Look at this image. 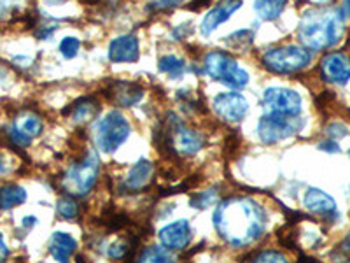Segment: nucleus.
Listing matches in <instances>:
<instances>
[{"label":"nucleus","instance_id":"obj_20","mask_svg":"<svg viewBox=\"0 0 350 263\" xmlns=\"http://www.w3.org/2000/svg\"><path fill=\"white\" fill-rule=\"evenodd\" d=\"M289 0H254V11L262 21H273L280 16Z\"/></svg>","mask_w":350,"mask_h":263},{"label":"nucleus","instance_id":"obj_5","mask_svg":"<svg viewBox=\"0 0 350 263\" xmlns=\"http://www.w3.org/2000/svg\"><path fill=\"white\" fill-rule=\"evenodd\" d=\"M262 65L275 74H295L303 71L306 65L312 62L310 51L305 46H280V48H271L262 55Z\"/></svg>","mask_w":350,"mask_h":263},{"label":"nucleus","instance_id":"obj_35","mask_svg":"<svg viewBox=\"0 0 350 263\" xmlns=\"http://www.w3.org/2000/svg\"><path fill=\"white\" fill-rule=\"evenodd\" d=\"M36 223H37V219L33 218V216H27V218L23 219V225H27V227H33Z\"/></svg>","mask_w":350,"mask_h":263},{"label":"nucleus","instance_id":"obj_12","mask_svg":"<svg viewBox=\"0 0 350 263\" xmlns=\"http://www.w3.org/2000/svg\"><path fill=\"white\" fill-rule=\"evenodd\" d=\"M193 239V228L186 219H179L159 230V242L168 251H183Z\"/></svg>","mask_w":350,"mask_h":263},{"label":"nucleus","instance_id":"obj_28","mask_svg":"<svg viewBox=\"0 0 350 263\" xmlns=\"http://www.w3.org/2000/svg\"><path fill=\"white\" fill-rule=\"evenodd\" d=\"M214 200H215V193L212 192V190H208V192L196 193V195L191 199V205L193 208L205 209V208H208V205H211Z\"/></svg>","mask_w":350,"mask_h":263},{"label":"nucleus","instance_id":"obj_33","mask_svg":"<svg viewBox=\"0 0 350 263\" xmlns=\"http://www.w3.org/2000/svg\"><path fill=\"white\" fill-rule=\"evenodd\" d=\"M8 256H9V247H8V244H5L4 237L0 236V262L8 258Z\"/></svg>","mask_w":350,"mask_h":263},{"label":"nucleus","instance_id":"obj_19","mask_svg":"<svg viewBox=\"0 0 350 263\" xmlns=\"http://www.w3.org/2000/svg\"><path fill=\"white\" fill-rule=\"evenodd\" d=\"M112 99L116 100V104H120L121 108H131V105L139 104L140 99H142L144 92L139 84L133 83H116L112 88Z\"/></svg>","mask_w":350,"mask_h":263},{"label":"nucleus","instance_id":"obj_26","mask_svg":"<svg viewBox=\"0 0 350 263\" xmlns=\"http://www.w3.org/2000/svg\"><path fill=\"white\" fill-rule=\"evenodd\" d=\"M56 209H58V214L65 219H76L77 214H79L76 200L72 199V197H64V199L58 200Z\"/></svg>","mask_w":350,"mask_h":263},{"label":"nucleus","instance_id":"obj_36","mask_svg":"<svg viewBox=\"0 0 350 263\" xmlns=\"http://www.w3.org/2000/svg\"><path fill=\"white\" fill-rule=\"evenodd\" d=\"M4 171H5V162H4V158L0 156V174H2Z\"/></svg>","mask_w":350,"mask_h":263},{"label":"nucleus","instance_id":"obj_31","mask_svg":"<svg viewBox=\"0 0 350 263\" xmlns=\"http://www.w3.org/2000/svg\"><path fill=\"white\" fill-rule=\"evenodd\" d=\"M183 2L184 0H158L156 2V9H174L183 4Z\"/></svg>","mask_w":350,"mask_h":263},{"label":"nucleus","instance_id":"obj_3","mask_svg":"<svg viewBox=\"0 0 350 263\" xmlns=\"http://www.w3.org/2000/svg\"><path fill=\"white\" fill-rule=\"evenodd\" d=\"M203 71L207 72V76L219 83L226 84L230 88L247 86L249 83V72L243 71L233 56L226 51H211L205 55L203 60Z\"/></svg>","mask_w":350,"mask_h":263},{"label":"nucleus","instance_id":"obj_23","mask_svg":"<svg viewBox=\"0 0 350 263\" xmlns=\"http://www.w3.org/2000/svg\"><path fill=\"white\" fill-rule=\"evenodd\" d=\"M184 68H186V65L177 56L165 55L163 58H159V71L165 72V74H170L172 77L183 76Z\"/></svg>","mask_w":350,"mask_h":263},{"label":"nucleus","instance_id":"obj_37","mask_svg":"<svg viewBox=\"0 0 350 263\" xmlns=\"http://www.w3.org/2000/svg\"><path fill=\"white\" fill-rule=\"evenodd\" d=\"M349 156H350V149H349Z\"/></svg>","mask_w":350,"mask_h":263},{"label":"nucleus","instance_id":"obj_6","mask_svg":"<svg viewBox=\"0 0 350 263\" xmlns=\"http://www.w3.org/2000/svg\"><path fill=\"white\" fill-rule=\"evenodd\" d=\"M161 137H163V148L180 156L196 155L203 146V139L200 137V134L187 128L174 114L168 116Z\"/></svg>","mask_w":350,"mask_h":263},{"label":"nucleus","instance_id":"obj_30","mask_svg":"<svg viewBox=\"0 0 350 263\" xmlns=\"http://www.w3.org/2000/svg\"><path fill=\"white\" fill-rule=\"evenodd\" d=\"M326 134L329 136V139H333V140L342 139V137H345L347 134H349V128L342 123H331L329 127H327Z\"/></svg>","mask_w":350,"mask_h":263},{"label":"nucleus","instance_id":"obj_10","mask_svg":"<svg viewBox=\"0 0 350 263\" xmlns=\"http://www.w3.org/2000/svg\"><path fill=\"white\" fill-rule=\"evenodd\" d=\"M212 108L226 123H240L249 112V102L240 93H219L212 102Z\"/></svg>","mask_w":350,"mask_h":263},{"label":"nucleus","instance_id":"obj_4","mask_svg":"<svg viewBox=\"0 0 350 263\" xmlns=\"http://www.w3.org/2000/svg\"><path fill=\"white\" fill-rule=\"evenodd\" d=\"M130 136V123L120 111H111L102 116L93 127V139L102 153H114Z\"/></svg>","mask_w":350,"mask_h":263},{"label":"nucleus","instance_id":"obj_18","mask_svg":"<svg viewBox=\"0 0 350 263\" xmlns=\"http://www.w3.org/2000/svg\"><path fill=\"white\" fill-rule=\"evenodd\" d=\"M76 239L68 234H64V231H55L51 240H49V253L56 262H68V258L76 253Z\"/></svg>","mask_w":350,"mask_h":263},{"label":"nucleus","instance_id":"obj_8","mask_svg":"<svg viewBox=\"0 0 350 263\" xmlns=\"http://www.w3.org/2000/svg\"><path fill=\"white\" fill-rule=\"evenodd\" d=\"M98 175V158L93 153H88L86 158L79 164L72 165L64 175L65 192L72 197H84L93 188Z\"/></svg>","mask_w":350,"mask_h":263},{"label":"nucleus","instance_id":"obj_21","mask_svg":"<svg viewBox=\"0 0 350 263\" xmlns=\"http://www.w3.org/2000/svg\"><path fill=\"white\" fill-rule=\"evenodd\" d=\"M27 200V192L25 188L18 184H8V186L0 188V209L8 211V209L16 208Z\"/></svg>","mask_w":350,"mask_h":263},{"label":"nucleus","instance_id":"obj_22","mask_svg":"<svg viewBox=\"0 0 350 263\" xmlns=\"http://www.w3.org/2000/svg\"><path fill=\"white\" fill-rule=\"evenodd\" d=\"M72 120L76 123H86V121L93 120L98 111V105L93 99H81L76 105H72Z\"/></svg>","mask_w":350,"mask_h":263},{"label":"nucleus","instance_id":"obj_9","mask_svg":"<svg viewBox=\"0 0 350 263\" xmlns=\"http://www.w3.org/2000/svg\"><path fill=\"white\" fill-rule=\"evenodd\" d=\"M262 105L267 112H273V114L299 116L301 97L295 90H287V88H267L262 93Z\"/></svg>","mask_w":350,"mask_h":263},{"label":"nucleus","instance_id":"obj_27","mask_svg":"<svg viewBox=\"0 0 350 263\" xmlns=\"http://www.w3.org/2000/svg\"><path fill=\"white\" fill-rule=\"evenodd\" d=\"M81 49V40L77 37H65L60 42V53L65 56V58H74V56L79 53Z\"/></svg>","mask_w":350,"mask_h":263},{"label":"nucleus","instance_id":"obj_25","mask_svg":"<svg viewBox=\"0 0 350 263\" xmlns=\"http://www.w3.org/2000/svg\"><path fill=\"white\" fill-rule=\"evenodd\" d=\"M140 262H172V255L168 253V249L158 246L146 247L139 256Z\"/></svg>","mask_w":350,"mask_h":263},{"label":"nucleus","instance_id":"obj_1","mask_svg":"<svg viewBox=\"0 0 350 263\" xmlns=\"http://www.w3.org/2000/svg\"><path fill=\"white\" fill-rule=\"evenodd\" d=\"M217 234L233 247L254 244L267 227V214L258 202L247 197H231L219 203L214 212Z\"/></svg>","mask_w":350,"mask_h":263},{"label":"nucleus","instance_id":"obj_17","mask_svg":"<svg viewBox=\"0 0 350 263\" xmlns=\"http://www.w3.org/2000/svg\"><path fill=\"white\" fill-rule=\"evenodd\" d=\"M152 171H154V168H152V164L149 160H139V162L130 168V172H128L126 179H124V188H126V190H131V192L144 190V188L149 184V181H151Z\"/></svg>","mask_w":350,"mask_h":263},{"label":"nucleus","instance_id":"obj_15","mask_svg":"<svg viewBox=\"0 0 350 263\" xmlns=\"http://www.w3.org/2000/svg\"><path fill=\"white\" fill-rule=\"evenodd\" d=\"M109 60L114 64H131L139 60V39L133 34L116 37L109 44Z\"/></svg>","mask_w":350,"mask_h":263},{"label":"nucleus","instance_id":"obj_11","mask_svg":"<svg viewBox=\"0 0 350 263\" xmlns=\"http://www.w3.org/2000/svg\"><path fill=\"white\" fill-rule=\"evenodd\" d=\"M42 132V120L36 112L25 111L12 123L9 130V139L18 148H27L28 144L32 142L33 137H37Z\"/></svg>","mask_w":350,"mask_h":263},{"label":"nucleus","instance_id":"obj_13","mask_svg":"<svg viewBox=\"0 0 350 263\" xmlns=\"http://www.w3.org/2000/svg\"><path fill=\"white\" fill-rule=\"evenodd\" d=\"M321 76L331 84H347L350 79V58L343 53H327L321 60Z\"/></svg>","mask_w":350,"mask_h":263},{"label":"nucleus","instance_id":"obj_29","mask_svg":"<svg viewBox=\"0 0 350 263\" xmlns=\"http://www.w3.org/2000/svg\"><path fill=\"white\" fill-rule=\"evenodd\" d=\"M254 262H286V256L279 251H262L254 256Z\"/></svg>","mask_w":350,"mask_h":263},{"label":"nucleus","instance_id":"obj_34","mask_svg":"<svg viewBox=\"0 0 350 263\" xmlns=\"http://www.w3.org/2000/svg\"><path fill=\"white\" fill-rule=\"evenodd\" d=\"M343 14H345V18H350V0H343Z\"/></svg>","mask_w":350,"mask_h":263},{"label":"nucleus","instance_id":"obj_2","mask_svg":"<svg viewBox=\"0 0 350 263\" xmlns=\"http://www.w3.org/2000/svg\"><path fill=\"white\" fill-rule=\"evenodd\" d=\"M345 14L338 8L308 9L301 16L298 37L306 49L324 51L338 42L345 30Z\"/></svg>","mask_w":350,"mask_h":263},{"label":"nucleus","instance_id":"obj_32","mask_svg":"<svg viewBox=\"0 0 350 263\" xmlns=\"http://www.w3.org/2000/svg\"><path fill=\"white\" fill-rule=\"evenodd\" d=\"M319 148L323 149V151H327V153H338L340 151L338 144L334 142L333 139L326 140V142H321V144H319Z\"/></svg>","mask_w":350,"mask_h":263},{"label":"nucleus","instance_id":"obj_14","mask_svg":"<svg viewBox=\"0 0 350 263\" xmlns=\"http://www.w3.org/2000/svg\"><path fill=\"white\" fill-rule=\"evenodd\" d=\"M243 0H219L217 4L205 14L202 21V34L203 36H211L214 30H217L224 21L230 20L240 8H242Z\"/></svg>","mask_w":350,"mask_h":263},{"label":"nucleus","instance_id":"obj_16","mask_svg":"<svg viewBox=\"0 0 350 263\" xmlns=\"http://www.w3.org/2000/svg\"><path fill=\"white\" fill-rule=\"evenodd\" d=\"M305 208L310 212L317 216H323V218H334L338 216L336 211V202L331 195H327L326 192L319 190V188H310L308 192L305 193V199H303Z\"/></svg>","mask_w":350,"mask_h":263},{"label":"nucleus","instance_id":"obj_7","mask_svg":"<svg viewBox=\"0 0 350 263\" xmlns=\"http://www.w3.org/2000/svg\"><path fill=\"white\" fill-rule=\"evenodd\" d=\"M303 125L305 123H303V120H299L298 116H282L267 112L262 118H259L258 136L261 142L275 144L299 134Z\"/></svg>","mask_w":350,"mask_h":263},{"label":"nucleus","instance_id":"obj_24","mask_svg":"<svg viewBox=\"0 0 350 263\" xmlns=\"http://www.w3.org/2000/svg\"><path fill=\"white\" fill-rule=\"evenodd\" d=\"M252 40H254V36H252L251 30H239V32L228 36L226 44L230 46L231 49H237V51H245V49L252 44Z\"/></svg>","mask_w":350,"mask_h":263}]
</instances>
